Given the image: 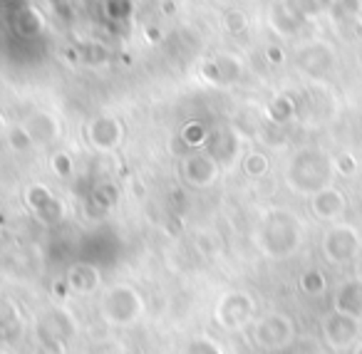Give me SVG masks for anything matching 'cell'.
Here are the masks:
<instances>
[{"label": "cell", "mask_w": 362, "mask_h": 354, "mask_svg": "<svg viewBox=\"0 0 362 354\" xmlns=\"http://www.w3.org/2000/svg\"><path fill=\"white\" fill-rule=\"evenodd\" d=\"M258 250L271 260H286L303 245V223L288 208H266L253 230Z\"/></svg>", "instance_id": "1"}, {"label": "cell", "mask_w": 362, "mask_h": 354, "mask_svg": "<svg viewBox=\"0 0 362 354\" xmlns=\"http://www.w3.org/2000/svg\"><path fill=\"white\" fill-rule=\"evenodd\" d=\"M286 186L298 196H315L317 191L332 186L335 164L332 156L320 146H303L288 159Z\"/></svg>", "instance_id": "2"}, {"label": "cell", "mask_w": 362, "mask_h": 354, "mask_svg": "<svg viewBox=\"0 0 362 354\" xmlns=\"http://www.w3.org/2000/svg\"><path fill=\"white\" fill-rule=\"evenodd\" d=\"M100 314L112 327H132L144 314V297L132 285L117 283L100 295Z\"/></svg>", "instance_id": "3"}, {"label": "cell", "mask_w": 362, "mask_h": 354, "mask_svg": "<svg viewBox=\"0 0 362 354\" xmlns=\"http://www.w3.org/2000/svg\"><path fill=\"white\" fill-rule=\"evenodd\" d=\"M293 65L310 82H325L337 70V52L325 40H308L296 47Z\"/></svg>", "instance_id": "4"}, {"label": "cell", "mask_w": 362, "mask_h": 354, "mask_svg": "<svg viewBox=\"0 0 362 354\" xmlns=\"http://www.w3.org/2000/svg\"><path fill=\"white\" fill-rule=\"evenodd\" d=\"M256 317V300L246 290H228L218 297L214 319L226 332H241L248 324H253Z\"/></svg>", "instance_id": "5"}, {"label": "cell", "mask_w": 362, "mask_h": 354, "mask_svg": "<svg viewBox=\"0 0 362 354\" xmlns=\"http://www.w3.org/2000/svg\"><path fill=\"white\" fill-rule=\"evenodd\" d=\"M322 255L327 263L332 265H345L360 258L362 253V235L355 225L350 223H332L330 228L322 233Z\"/></svg>", "instance_id": "6"}, {"label": "cell", "mask_w": 362, "mask_h": 354, "mask_svg": "<svg viewBox=\"0 0 362 354\" xmlns=\"http://www.w3.org/2000/svg\"><path fill=\"white\" fill-rule=\"evenodd\" d=\"M251 339L266 352L286 349L296 339V322L283 312H268L251 324Z\"/></svg>", "instance_id": "7"}, {"label": "cell", "mask_w": 362, "mask_h": 354, "mask_svg": "<svg viewBox=\"0 0 362 354\" xmlns=\"http://www.w3.org/2000/svg\"><path fill=\"white\" fill-rule=\"evenodd\" d=\"M37 332H40V344L45 352L62 354L67 344H70V339L77 334V324L67 309L57 307V309H50V312L40 319Z\"/></svg>", "instance_id": "8"}, {"label": "cell", "mask_w": 362, "mask_h": 354, "mask_svg": "<svg viewBox=\"0 0 362 354\" xmlns=\"http://www.w3.org/2000/svg\"><path fill=\"white\" fill-rule=\"evenodd\" d=\"M181 176L192 189H209L221 176V166L209 151H194L181 161Z\"/></svg>", "instance_id": "9"}, {"label": "cell", "mask_w": 362, "mask_h": 354, "mask_svg": "<svg viewBox=\"0 0 362 354\" xmlns=\"http://www.w3.org/2000/svg\"><path fill=\"white\" fill-rule=\"evenodd\" d=\"M25 126V131L30 134L33 144L37 149H45V146H52L60 141L62 136V122L60 117H55L47 110H33L25 119L21 122Z\"/></svg>", "instance_id": "10"}, {"label": "cell", "mask_w": 362, "mask_h": 354, "mask_svg": "<svg viewBox=\"0 0 362 354\" xmlns=\"http://www.w3.org/2000/svg\"><path fill=\"white\" fill-rule=\"evenodd\" d=\"M122 122L112 114H100L87 124V141L97 151H115L122 144Z\"/></svg>", "instance_id": "11"}, {"label": "cell", "mask_w": 362, "mask_h": 354, "mask_svg": "<svg viewBox=\"0 0 362 354\" xmlns=\"http://www.w3.org/2000/svg\"><path fill=\"white\" fill-rule=\"evenodd\" d=\"M357 332H360V319L347 317V314L332 309L325 319H322V337L332 349H345L355 342Z\"/></svg>", "instance_id": "12"}, {"label": "cell", "mask_w": 362, "mask_h": 354, "mask_svg": "<svg viewBox=\"0 0 362 354\" xmlns=\"http://www.w3.org/2000/svg\"><path fill=\"white\" fill-rule=\"evenodd\" d=\"M310 211L315 218L335 223V220L342 218V213L347 211V199L340 189L327 186V189L317 191L315 196H310Z\"/></svg>", "instance_id": "13"}, {"label": "cell", "mask_w": 362, "mask_h": 354, "mask_svg": "<svg viewBox=\"0 0 362 354\" xmlns=\"http://www.w3.org/2000/svg\"><path fill=\"white\" fill-rule=\"evenodd\" d=\"M241 75V60L236 55H216L202 65V77L209 85H231Z\"/></svg>", "instance_id": "14"}, {"label": "cell", "mask_w": 362, "mask_h": 354, "mask_svg": "<svg viewBox=\"0 0 362 354\" xmlns=\"http://www.w3.org/2000/svg\"><path fill=\"white\" fill-rule=\"evenodd\" d=\"M25 201H28V206H30V208L35 211L42 220H45V223H55V220L62 218L60 201L52 196V191L47 189V186H42V184L30 186L28 194H25Z\"/></svg>", "instance_id": "15"}, {"label": "cell", "mask_w": 362, "mask_h": 354, "mask_svg": "<svg viewBox=\"0 0 362 354\" xmlns=\"http://www.w3.org/2000/svg\"><path fill=\"white\" fill-rule=\"evenodd\" d=\"M65 283L75 295H95L102 285V275L92 263H75L67 270Z\"/></svg>", "instance_id": "16"}, {"label": "cell", "mask_w": 362, "mask_h": 354, "mask_svg": "<svg viewBox=\"0 0 362 354\" xmlns=\"http://www.w3.org/2000/svg\"><path fill=\"white\" fill-rule=\"evenodd\" d=\"M332 307H335L337 312L347 314V317H355L362 322V280L352 278V280H347V283H342L340 290L335 293Z\"/></svg>", "instance_id": "17"}, {"label": "cell", "mask_w": 362, "mask_h": 354, "mask_svg": "<svg viewBox=\"0 0 362 354\" xmlns=\"http://www.w3.org/2000/svg\"><path fill=\"white\" fill-rule=\"evenodd\" d=\"M308 20H303L298 13H293L286 6V0H278L276 6L271 8V28L278 33L281 37H296L303 30Z\"/></svg>", "instance_id": "18"}, {"label": "cell", "mask_w": 362, "mask_h": 354, "mask_svg": "<svg viewBox=\"0 0 362 354\" xmlns=\"http://www.w3.org/2000/svg\"><path fill=\"white\" fill-rule=\"evenodd\" d=\"M293 117H298V105L291 95H278L268 105V119L276 122V124H286Z\"/></svg>", "instance_id": "19"}, {"label": "cell", "mask_w": 362, "mask_h": 354, "mask_svg": "<svg viewBox=\"0 0 362 354\" xmlns=\"http://www.w3.org/2000/svg\"><path fill=\"white\" fill-rule=\"evenodd\" d=\"M286 6L293 13H298L303 20H313V18H320L325 13H330L332 0H286Z\"/></svg>", "instance_id": "20"}, {"label": "cell", "mask_w": 362, "mask_h": 354, "mask_svg": "<svg viewBox=\"0 0 362 354\" xmlns=\"http://www.w3.org/2000/svg\"><path fill=\"white\" fill-rule=\"evenodd\" d=\"M357 16H360V0H332L330 18L337 25H347L357 20Z\"/></svg>", "instance_id": "21"}, {"label": "cell", "mask_w": 362, "mask_h": 354, "mask_svg": "<svg viewBox=\"0 0 362 354\" xmlns=\"http://www.w3.org/2000/svg\"><path fill=\"white\" fill-rule=\"evenodd\" d=\"M268 169H271V161H268V156L263 151H248L243 156V171L251 179H263L268 174Z\"/></svg>", "instance_id": "22"}, {"label": "cell", "mask_w": 362, "mask_h": 354, "mask_svg": "<svg viewBox=\"0 0 362 354\" xmlns=\"http://www.w3.org/2000/svg\"><path fill=\"white\" fill-rule=\"evenodd\" d=\"M298 285H300L303 293L310 295V297H315V295H322L327 290L325 275H322L320 270H315V268L305 270V273L300 275V280H298Z\"/></svg>", "instance_id": "23"}, {"label": "cell", "mask_w": 362, "mask_h": 354, "mask_svg": "<svg viewBox=\"0 0 362 354\" xmlns=\"http://www.w3.org/2000/svg\"><path fill=\"white\" fill-rule=\"evenodd\" d=\"M6 141H8V146H11L13 151H18V154L35 149L30 134H28L23 124H11V126H8V129H6Z\"/></svg>", "instance_id": "24"}, {"label": "cell", "mask_w": 362, "mask_h": 354, "mask_svg": "<svg viewBox=\"0 0 362 354\" xmlns=\"http://www.w3.org/2000/svg\"><path fill=\"white\" fill-rule=\"evenodd\" d=\"M221 25L228 35H241V33L248 30V16L241 11V8H226Z\"/></svg>", "instance_id": "25"}, {"label": "cell", "mask_w": 362, "mask_h": 354, "mask_svg": "<svg viewBox=\"0 0 362 354\" xmlns=\"http://www.w3.org/2000/svg\"><path fill=\"white\" fill-rule=\"evenodd\" d=\"M332 164H335V174H342V176H352L357 171V161L350 151L337 154L335 159H332Z\"/></svg>", "instance_id": "26"}, {"label": "cell", "mask_w": 362, "mask_h": 354, "mask_svg": "<svg viewBox=\"0 0 362 354\" xmlns=\"http://www.w3.org/2000/svg\"><path fill=\"white\" fill-rule=\"evenodd\" d=\"M206 139H209V131L204 129L202 124H197V122L187 124V129H184V141H187L189 146H202Z\"/></svg>", "instance_id": "27"}, {"label": "cell", "mask_w": 362, "mask_h": 354, "mask_svg": "<svg viewBox=\"0 0 362 354\" xmlns=\"http://www.w3.org/2000/svg\"><path fill=\"white\" fill-rule=\"evenodd\" d=\"M52 171H55L57 176H70L72 174V159L70 154H65V151H57L55 156H52Z\"/></svg>", "instance_id": "28"}, {"label": "cell", "mask_w": 362, "mask_h": 354, "mask_svg": "<svg viewBox=\"0 0 362 354\" xmlns=\"http://www.w3.org/2000/svg\"><path fill=\"white\" fill-rule=\"evenodd\" d=\"M192 352H194V354H221V352H218V347H214V344H211V342H206V339H202V342L194 344Z\"/></svg>", "instance_id": "29"}, {"label": "cell", "mask_w": 362, "mask_h": 354, "mask_svg": "<svg viewBox=\"0 0 362 354\" xmlns=\"http://www.w3.org/2000/svg\"><path fill=\"white\" fill-rule=\"evenodd\" d=\"M214 3H218L221 8H236L238 0H214Z\"/></svg>", "instance_id": "30"}, {"label": "cell", "mask_w": 362, "mask_h": 354, "mask_svg": "<svg viewBox=\"0 0 362 354\" xmlns=\"http://www.w3.org/2000/svg\"><path fill=\"white\" fill-rule=\"evenodd\" d=\"M6 129H8V122H6V117L0 114V136H6Z\"/></svg>", "instance_id": "31"}, {"label": "cell", "mask_w": 362, "mask_h": 354, "mask_svg": "<svg viewBox=\"0 0 362 354\" xmlns=\"http://www.w3.org/2000/svg\"><path fill=\"white\" fill-rule=\"evenodd\" d=\"M355 278L362 280V255H360V260H357V275H355Z\"/></svg>", "instance_id": "32"}, {"label": "cell", "mask_w": 362, "mask_h": 354, "mask_svg": "<svg viewBox=\"0 0 362 354\" xmlns=\"http://www.w3.org/2000/svg\"><path fill=\"white\" fill-rule=\"evenodd\" d=\"M352 354H362V342L357 344V347H355V352H352Z\"/></svg>", "instance_id": "33"}, {"label": "cell", "mask_w": 362, "mask_h": 354, "mask_svg": "<svg viewBox=\"0 0 362 354\" xmlns=\"http://www.w3.org/2000/svg\"><path fill=\"white\" fill-rule=\"evenodd\" d=\"M105 354H124V352H119V349H112V352H105Z\"/></svg>", "instance_id": "34"}]
</instances>
